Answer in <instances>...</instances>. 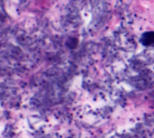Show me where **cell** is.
<instances>
[{
	"instance_id": "obj_1",
	"label": "cell",
	"mask_w": 154,
	"mask_h": 138,
	"mask_svg": "<svg viewBox=\"0 0 154 138\" xmlns=\"http://www.w3.org/2000/svg\"><path fill=\"white\" fill-rule=\"evenodd\" d=\"M142 43L144 45H153L154 44V32H148L143 34Z\"/></svg>"
}]
</instances>
